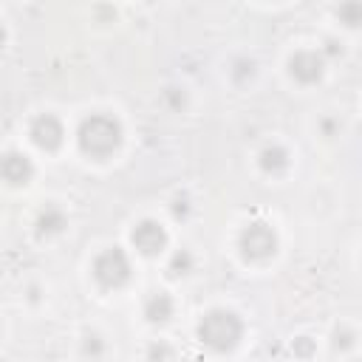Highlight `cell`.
<instances>
[{"label": "cell", "mask_w": 362, "mask_h": 362, "mask_svg": "<svg viewBox=\"0 0 362 362\" xmlns=\"http://www.w3.org/2000/svg\"><path fill=\"white\" fill-rule=\"evenodd\" d=\"M286 164H288V156L283 147H266L260 153V167L266 173H280V170H286Z\"/></svg>", "instance_id": "obj_11"}, {"label": "cell", "mask_w": 362, "mask_h": 362, "mask_svg": "<svg viewBox=\"0 0 362 362\" xmlns=\"http://www.w3.org/2000/svg\"><path fill=\"white\" fill-rule=\"evenodd\" d=\"M62 124L57 116L45 113V116H37L34 124H31V141L40 147V150H57L62 144Z\"/></svg>", "instance_id": "obj_5"}, {"label": "cell", "mask_w": 362, "mask_h": 362, "mask_svg": "<svg viewBox=\"0 0 362 362\" xmlns=\"http://www.w3.org/2000/svg\"><path fill=\"white\" fill-rule=\"evenodd\" d=\"M122 141V127L116 119L93 113L79 124V147L82 153L93 156V158H105L110 156Z\"/></svg>", "instance_id": "obj_1"}, {"label": "cell", "mask_w": 362, "mask_h": 362, "mask_svg": "<svg viewBox=\"0 0 362 362\" xmlns=\"http://www.w3.org/2000/svg\"><path fill=\"white\" fill-rule=\"evenodd\" d=\"M144 314H147V320H153V322H164V320L173 314V300H170L164 291H153V294L147 297V303H144Z\"/></svg>", "instance_id": "obj_9"}, {"label": "cell", "mask_w": 362, "mask_h": 362, "mask_svg": "<svg viewBox=\"0 0 362 362\" xmlns=\"http://www.w3.org/2000/svg\"><path fill=\"white\" fill-rule=\"evenodd\" d=\"M3 37H6V31H3V25H0V42H3Z\"/></svg>", "instance_id": "obj_14"}, {"label": "cell", "mask_w": 362, "mask_h": 362, "mask_svg": "<svg viewBox=\"0 0 362 362\" xmlns=\"http://www.w3.org/2000/svg\"><path fill=\"white\" fill-rule=\"evenodd\" d=\"M164 243H167V235H164L161 223H156V221H141L133 229V246L141 255H156L164 249Z\"/></svg>", "instance_id": "obj_6"}, {"label": "cell", "mask_w": 362, "mask_h": 362, "mask_svg": "<svg viewBox=\"0 0 362 362\" xmlns=\"http://www.w3.org/2000/svg\"><path fill=\"white\" fill-rule=\"evenodd\" d=\"M65 226V215L57 209V206H45L42 212H40V218H37V232L40 235H54V232H59Z\"/></svg>", "instance_id": "obj_10"}, {"label": "cell", "mask_w": 362, "mask_h": 362, "mask_svg": "<svg viewBox=\"0 0 362 362\" xmlns=\"http://www.w3.org/2000/svg\"><path fill=\"white\" fill-rule=\"evenodd\" d=\"M277 249V238L272 232V226L266 223H249L243 232H240V252L243 257L249 260H266L272 257Z\"/></svg>", "instance_id": "obj_4"}, {"label": "cell", "mask_w": 362, "mask_h": 362, "mask_svg": "<svg viewBox=\"0 0 362 362\" xmlns=\"http://www.w3.org/2000/svg\"><path fill=\"white\" fill-rule=\"evenodd\" d=\"M288 71L300 82H314L322 74V54H317V51H297L288 59Z\"/></svg>", "instance_id": "obj_7"}, {"label": "cell", "mask_w": 362, "mask_h": 362, "mask_svg": "<svg viewBox=\"0 0 362 362\" xmlns=\"http://www.w3.org/2000/svg\"><path fill=\"white\" fill-rule=\"evenodd\" d=\"M93 277H96V283L105 286V288H119V286L127 283V277H130V260H127V255H124L119 246L105 249V252L93 260Z\"/></svg>", "instance_id": "obj_3"}, {"label": "cell", "mask_w": 362, "mask_h": 362, "mask_svg": "<svg viewBox=\"0 0 362 362\" xmlns=\"http://www.w3.org/2000/svg\"><path fill=\"white\" fill-rule=\"evenodd\" d=\"M0 175L8 184H25L34 175V164L23 156V153H6L0 158Z\"/></svg>", "instance_id": "obj_8"}, {"label": "cell", "mask_w": 362, "mask_h": 362, "mask_svg": "<svg viewBox=\"0 0 362 362\" xmlns=\"http://www.w3.org/2000/svg\"><path fill=\"white\" fill-rule=\"evenodd\" d=\"M189 266H192V255H189V252H175V257H173V263H170V272H173V274H184Z\"/></svg>", "instance_id": "obj_13"}, {"label": "cell", "mask_w": 362, "mask_h": 362, "mask_svg": "<svg viewBox=\"0 0 362 362\" xmlns=\"http://www.w3.org/2000/svg\"><path fill=\"white\" fill-rule=\"evenodd\" d=\"M339 20H342L345 25H356V23H359V3H356V0H345V3L339 6Z\"/></svg>", "instance_id": "obj_12"}, {"label": "cell", "mask_w": 362, "mask_h": 362, "mask_svg": "<svg viewBox=\"0 0 362 362\" xmlns=\"http://www.w3.org/2000/svg\"><path fill=\"white\" fill-rule=\"evenodd\" d=\"M240 331H243V325L232 311H209L198 325L201 342H206L209 348H218V351L232 348L240 339Z\"/></svg>", "instance_id": "obj_2"}]
</instances>
